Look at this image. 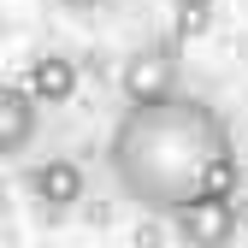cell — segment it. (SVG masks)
I'll list each match as a JSON object with an SVG mask.
<instances>
[{"mask_svg": "<svg viewBox=\"0 0 248 248\" xmlns=\"http://www.w3.org/2000/svg\"><path fill=\"white\" fill-rule=\"evenodd\" d=\"M207 6H213V0H177V12L189 18V24H201V18H207Z\"/></svg>", "mask_w": 248, "mask_h": 248, "instance_id": "cell-7", "label": "cell"}, {"mask_svg": "<svg viewBox=\"0 0 248 248\" xmlns=\"http://www.w3.org/2000/svg\"><path fill=\"white\" fill-rule=\"evenodd\" d=\"M30 189H36L42 207L65 213V207L83 201V166H77V160H42L36 171H30Z\"/></svg>", "mask_w": 248, "mask_h": 248, "instance_id": "cell-5", "label": "cell"}, {"mask_svg": "<svg viewBox=\"0 0 248 248\" xmlns=\"http://www.w3.org/2000/svg\"><path fill=\"white\" fill-rule=\"evenodd\" d=\"M30 89H36L42 107H59L77 95V59L71 53H42L36 65H30Z\"/></svg>", "mask_w": 248, "mask_h": 248, "instance_id": "cell-6", "label": "cell"}, {"mask_svg": "<svg viewBox=\"0 0 248 248\" xmlns=\"http://www.w3.org/2000/svg\"><path fill=\"white\" fill-rule=\"evenodd\" d=\"M36 118H42V101H36L30 83L0 89V148L6 154H24L30 142H36Z\"/></svg>", "mask_w": 248, "mask_h": 248, "instance_id": "cell-4", "label": "cell"}, {"mask_svg": "<svg viewBox=\"0 0 248 248\" xmlns=\"http://www.w3.org/2000/svg\"><path fill=\"white\" fill-rule=\"evenodd\" d=\"M231 160V130L213 112V101L166 95V101H130L112 124L107 171L124 201L148 213H177L195 195H213V177Z\"/></svg>", "mask_w": 248, "mask_h": 248, "instance_id": "cell-1", "label": "cell"}, {"mask_svg": "<svg viewBox=\"0 0 248 248\" xmlns=\"http://www.w3.org/2000/svg\"><path fill=\"white\" fill-rule=\"evenodd\" d=\"M177 236L189 248H231V236H236V195H195L177 213Z\"/></svg>", "mask_w": 248, "mask_h": 248, "instance_id": "cell-2", "label": "cell"}, {"mask_svg": "<svg viewBox=\"0 0 248 248\" xmlns=\"http://www.w3.org/2000/svg\"><path fill=\"white\" fill-rule=\"evenodd\" d=\"M124 95L130 101H166V95H177V59L166 47L130 53V65H124Z\"/></svg>", "mask_w": 248, "mask_h": 248, "instance_id": "cell-3", "label": "cell"}, {"mask_svg": "<svg viewBox=\"0 0 248 248\" xmlns=\"http://www.w3.org/2000/svg\"><path fill=\"white\" fill-rule=\"evenodd\" d=\"M59 6H77V12H89V6H101V0H59Z\"/></svg>", "mask_w": 248, "mask_h": 248, "instance_id": "cell-8", "label": "cell"}]
</instances>
